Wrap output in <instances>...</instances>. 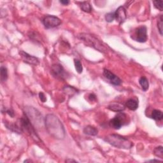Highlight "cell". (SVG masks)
Here are the masks:
<instances>
[{
    "instance_id": "obj_1",
    "label": "cell",
    "mask_w": 163,
    "mask_h": 163,
    "mask_svg": "<svg viewBox=\"0 0 163 163\" xmlns=\"http://www.w3.org/2000/svg\"><path fill=\"white\" fill-rule=\"evenodd\" d=\"M45 126L50 136L58 140L64 139L66 131L63 124L54 114H48L45 118Z\"/></svg>"
},
{
    "instance_id": "obj_2",
    "label": "cell",
    "mask_w": 163,
    "mask_h": 163,
    "mask_svg": "<svg viewBox=\"0 0 163 163\" xmlns=\"http://www.w3.org/2000/svg\"><path fill=\"white\" fill-rule=\"evenodd\" d=\"M78 38L81 40L86 45L93 47L101 52L106 53L108 51L109 47L104 44L94 36L88 33H80Z\"/></svg>"
},
{
    "instance_id": "obj_3",
    "label": "cell",
    "mask_w": 163,
    "mask_h": 163,
    "mask_svg": "<svg viewBox=\"0 0 163 163\" xmlns=\"http://www.w3.org/2000/svg\"><path fill=\"white\" fill-rule=\"evenodd\" d=\"M104 140L118 148L129 149L133 146L132 142L119 134H109L105 138Z\"/></svg>"
},
{
    "instance_id": "obj_4",
    "label": "cell",
    "mask_w": 163,
    "mask_h": 163,
    "mask_svg": "<svg viewBox=\"0 0 163 163\" xmlns=\"http://www.w3.org/2000/svg\"><path fill=\"white\" fill-rule=\"evenodd\" d=\"M19 123L22 130H25L26 131H27L34 140H35L36 141H40L38 136L35 130H34V126L31 124L30 120L25 114H24V115L19 120Z\"/></svg>"
},
{
    "instance_id": "obj_5",
    "label": "cell",
    "mask_w": 163,
    "mask_h": 163,
    "mask_svg": "<svg viewBox=\"0 0 163 163\" xmlns=\"http://www.w3.org/2000/svg\"><path fill=\"white\" fill-rule=\"evenodd\" d=\"M24 114L27 117L33 126H37L42 123V115L40 112L33 107H26Z\"/></svg>"
},
{
    "instance_id": "obj_6",
    "label": "cell",
    "mask_w": 163,
    "mask_h": 163,
    "mask_svg": "<svg viewBox=\"0 0 163 163\" xmlns=\"http://www.w3.org/2000/svg\"><path fill=\"white\" fill-rule=\"evenodd\" d=\"M133 39L138 42L144 43L147 40V27L142 26L138 27L134 31V36H131Z\"/></svg>"
},
{
    "instance_id": "obj_7",
    "label": "cell",
    "mask_w": 163,
    "mask_h": 163,
    "mask_svg": "<svg viewBox=\"0 0 163 163\" xmlns=\"http://www.w3.org/2000/svg\"><path fill=\"white\" fill-rule=\"evenodd\" d=\"M50 73L54 77L57 79L64 80L66 77V73L64 68L59 64H55L52 66Z\"/></svg>"
},
{
    "instance_id": "obj_8",
    "label": "cell",
    "mask_w": 163,
    "mask_h": 163,
    "mask_svg": "<svg viewBox=\"0 0 163 163\" xmlns=\"http://www.w3.org/2000/svg\"><path fill=\"white\" fill-rule=\"evenodd\" d=\"M43 24L46 28L50 29L59 26L61 24V20L55 16L47 15L43 18Z\"/></svg>"
},
{
    "instance_id": "obj_9",
    "label": "cell",
    "mask_w": 163,
    "mask_h": 163,
    "mask_svg": "<svg viewBox=\"0 0 163 163\" xmlns=\"http://www.w3.org/2000/svg\"><path fill=\"white\" fill-rule=\"evenodd\" d=\"M19 54L20 55V57H21L22 60L27 64L34 65V66H36L39 64L40 61L38 60V59L36 57L33 56V55L28 54L27 53L25 52L20 51Z\"/></svg>"
},
{
    "instance_id": "obj_10",
    "label": "cell",
    "mask_w": 163,
    "mask_h": 163,
    "mask_svg": "<svg viewBox=\"0 0 163 163\" xmlns=\"http://www.w3.org/2000/svg\"><path fill=\"white\" fill-rule=\"evenodd\" d=\"M103 75L107 80H108L111 84L115 85H119L122 84V80L117 76L108 70H106V69L104 70Z\"/></svg>"
},
{
    "instance_id": "obj_11",
    "label": "cell",
    "mask_w": 163,
    "mask_h": 163,
    "mask_svg": "<svg viewBox=\"0 0 163 163\" xmlns=\"http://www.w3.org/2000/svg\"><path fill=\"white\" fill-rule=\"evenodd\" d=\"M114 14H115V19L120 24L123 22L127 18L126 10L124 6H120L114 12Z\"/></svg>"
},
{
    "instance_id": "obj_12",
    "label": "cell",
    "mask_w": 163,
    "mask_h": 163,
    "mask_svg": "<svg viewBox=\"0 0 163 163\" xmlns=\"http://www.w3.org/2000/svg\"><path fill=\"white\" fill-rule=\"evenodd\" d=\"M124 120H122V118L119 117V115H117L111 119L109 124L111 127L115 129H119L123 125Z\"/></svg>"
},
{
    "instance_id": "obj_13",
    "label": "cell",
    "mask_w": 163,
    "mask_h": 163,
    "mask_svg": "<svg viewBox=\"0 0 163 163\" xmlns=\"http://www.w3.org/2000/svg\"><path fill=\"white\" fill-rule=\"evenodd\" d=\"M108 108L110 110L116 112H122L126 108V107L124 105L117 102H114L110 103L108 106Z\"/></svg>"
},
{
    "instance_id": "obj_14",
    "label": "cell",
    "mask_w": 163,
    "mask_h": 163,
    "mask_svg": "<svg viewBox=\"0 0 163 163\" xmlns=\"http://www.w3.org/2000/svg\"><path fill=\"white\" fill-rule=\"evenodd\" d=\"M5 124L8 129L11 130L12 131H13V132H15L17 133H21L23 131L21 126H20V123L19 124H17L15 123L6 122L5 123Z\"/></svg>"
},
{
    "instance_id": "obj_15",
    "label": "cell",
    "mask_w": 163,
    "mask_h": 163,
    "mask_svg": "<svg viewBox=\"0 0 163 163\" xmlns=\"http://www.w3.org/2000/svg\"><path fill=\"white\" fill-rule=\"evenodd\" d=\"M84 133L89 136H96L98 133V130L97 128L92 126H87L84 129Z\"/></svg>"
},
{
    "instance_id": "obj_16",
    "label": "cell",
    "mask_w": 163,
    "mask_h": 163,
    "mask_svg": "<svg viewBox=\"0 0 163 163\" xmlns=\"http://www.w3.org/2000/svg\"><path fill=\"white\" fill-rule=\"evenodd\" d=\"M125 106L127 107L130 110L134 111L138 108V103L133 99H129L126 101Z\"/></svg>"
},
{
    "instance_id": "obj_17",
    "label": "cell",
    "mask_w": 163,
    "mask_h": 163,
    "mask_svg": "<svg viewBox=\"0 0 163 163\" xmlns=\"http://www.w3.org/2000/svg\"><path fill=\"white\" fill-rule=\"evenodd\" d=\"M151 117L155 120H161L163 118L162 112L159 110H154L152 111Z\"/></svg>"
},
{
    "instance_id": "obj_18",
    "label": "cell",
    "mask_w": 163,
    "mask_h": 163,
    "mask_svg": "<svg viewBox=\"0 0 163 163\" xmlns=\"http://www.w3.org/2000/svg\"><path fill=\"white\" fill-rule=\"evenodd\" d=\"M139 83L142 89H143L144 91H147L148 89V87H149V84H148V79L146 77H141L139 79Z\"/></svg>"
},
{
    "instance_id": "obj_19",
    "label": "cell",
    "mask_w": 163,
    "mask_h": 163,
    "mask_svg": "<svg viewBox=\"0 0 163 163\" xmlns=\"http://www.w3.org/2000/svg\"><path fill=\"white\" fill-rule=\"evenodd\" d=\"M0 75H1V82H5L8 78V71L6 67L1 66L0 69Z\"/></svg>"
},
{
    "instance_id": "obj_20",
    "label": "cell",
    "mask_w": 163,
    "mask_h": 163,
    "mask_svg": "<svg viewBox=\"0 0 163 163\" xmlns=\"http://www.w3.org/2000/svg\"><path fill=\"white\" fill-rule=\"evenodd\" d=\"M80 8L82 11H84L87 13H90L92 11L91 5L89 4V2L84 1L82 2L80 4Z\"/></svg>"
},
{
    "instance_id": "obj_21",
    "label": "cell",
    "mask_w": 163,
    "mask_h": 163,
    "mask_svg": "<svg viewBox=\"0 0 163 163\" xmlns=\"http://www.w3.org/2000/svg\"><path fill=\"white\" fill-rule=\"evenodd\" d=\"M154 154L157 157L162 159L163 158V148L162 146L156 147L154 150Z\"/></svg>"
},
{
    "instance_id": "obj_22",
    "label": "cell",
    "mask_w": 163,
    "mask_h": 163,
    "mask_svg": "<svg viewBox=\"0 0 163 163\" xmlns=\"http://www.w3.org/2000/svg\"><path fill=\"white\" fill-rule=\"evenodd\" d=\"M74 64H75V69H76V70H77V71L78 73H82V71H83V67H82V64L81 63V62L79 60L75 59Z\"/></svg>"
},
{
    "instance_id": "obj_23",
    "label": "cell",
    "mask_w": 163,
    "mask_h": 163,
    "mask_svg": "<svg viewBox=\"0 0 163 163\" xmlns=\"http://www.w3.org/2000/svg\"><path fill=\"white\" fill-rule=\"evenodd\" d=\"M63 90L66 93L68 94H70V95H73V94L77 92V90L71 86H65V87L64 88Z\"/></svg>"
},
{
    "instance_id": "obj_24",
    "label": "cell",
    "mask_w": 163,
    "mask_h": 163,
    "mask_svg": "<svg viewBox=\"0 0 163 163\" xmlns=\"http://www.w3.org/2000/svg\"><path fill=\"white\" fill-rule=\"evenodd\" d=\"M162 25H163V19H162V15H161L159 17L157 21V27L159 33H160L161 35H162Z\"/></svg>"
},
{
    "instance_id": "obj_25",
    "label": "cell",
    "mask_w": 163,
    "mask_h": 163,
    "mask_svg": "<svg viewBox=\"0 0 163 163\" xmlns=\"http://www.w3.org/2000/svg\"><path fill=\"white\" fill-rule=\"evenodd\" d=\"M105 19L107 22H112L113 20L115 19V14H114V12L107 13L105 15Z\"/></svg>"
},
{
    "instance_id": "obj_26",
    "label": "cell",
    "mask_w": 163,
    "mask_h": 163,
    "mask_svg": "<svg viewBox=\"0 0 163 163\" xmlns=\"http://www.w3.org/2000/svg\"><path fill=\"white\" fill-rule=\"evenodd\" d=\"M153 3H154L155 8L159 10L160 11H162V10H163V8H162L163 1H154Z\"/></svg>"
},
{
    "instance_id": "obj_27",
    "label": "cell",
    "mask_w": 163,
    "mask_h": 163,
    "mask_svg": "<svg viewBox=\"0 0 163 163\" xmlns=\"http://www.w3.org/2000/svg\"><path fill=\"white\" fill-rule=\"evenodd\" d=\"M39 98H40V99L41 100V102L45 103L47 101L46 96H45V95L44 94V93H43V92H41L39 93Z\"/></svg>"
},
{
    "instance_id": "obj_28",
    "label": "cell",
    "mask_w": 163,
    "mask_h": 163,
    "mask_svg": "<svg viewBox=\"0 0 163 163\" xmlns=\"http://www.w3.org/2000/svg\"><path fill=\"white\" fill-rule=\"evenodd\" d=\"M89 98L91 99V101H94V100H96V96L94 94H91L89 96Z\"/></svg>"
},
{
    "instance_id": "obj_29",
    "label": "cell",
    "mask_w": 163,
    "mask_h": 163,
    "mask_svg": "<svg viewBox=\"0 0 163 163\" xmlns=\"http://www.w3.org/2000/svg\"><path fill=\"white\" fill-rule=\"evenodd\" d=\"M6 112H7V113L8 114V115L10 116V117H13V116H14V113H13V111H12V110H7L6 111Z\"/></svg>"
},
{
    "instance_id": "obj_30",
    "label": "cell",
    "mask_w": 163,
    "mask_h": 163,
    "mask_svg": "<svg viewBox=\"0 0 163 163\" xmlns=\"http://www.w3.org/2000/svg\"><path fill=\"white\" fill-rule=\"evenodd\" d=\"M60 3H61V4H62V5H66L68 4L69 3H70V1H66V0H62V1H60Z\"/></svg>"
},
{
    "instance_id": "obj_31",
    "label": "cell",
    "mask_w": 163,
    "mask_h": 163,
    "mask_svg": "<svg viewBox=\"0 0 163 163\" xmlns=\"http://www.w3.org/2000/svg\"><path fill=\"white\" fill-rule=\"evenodd\" d=\"M66 162H77V161L73 160V159H68V160L66 161Z\"/></svg>"
},
{
    "instance_id": "obj_32",
    "label": "cell",
    "mask_w": 163,
    "mask_h": 163,
    "mask_svg": "<svg viewBox=\"0 0 163 163\" xmlns=\"http://www.w3.org/2000/svg\"><path fill=\"white\" fill-rule=\"evenodd\" d=\"M147 162H161V161H159V160H150V161H148Z\"/></svg>"
},
{
    "instance_id": "obj_33",
    "label": "cell",
    "mask_w": 163,
    "mask_h": 163,
    "mask_svg": "<svg viewBox=\"0 0 163 163\" xmlns=\"http://www.w3.org/2000/svg\"><path fill=\"white\" fill-rule=\"evenodd\" d=\"M24 162H32V161H31V160H26V161H24Z\"/></svg>"
}]
</instances>
